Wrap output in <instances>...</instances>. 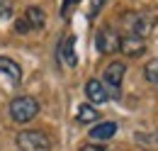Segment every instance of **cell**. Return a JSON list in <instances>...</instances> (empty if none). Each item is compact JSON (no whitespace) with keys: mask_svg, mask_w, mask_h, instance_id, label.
<instances>
[{"mask_svg":"<svg viewBox=\"0 0 158 151\" xmlns=\"http://www.w3.org/2000/svg\"><path fill=\"white\" fill-rule=\"evenodd\" d=\"M122 24L127 29V37L146 39L151 34L156 19H153V15H148V12H127V15H122Z\"/></svg>","mask_w":158,"mask_h":151,"instance_id":"cell-1","label":"cell"},{"mask_svg":"<svg viewBox=\"0 0 158 151\" xmlns=\"http://www.w3.org/2000/svg\"><path fill=\"white\" fill-rule=\"evenodd\" d=\"M39 114V102L32 97V95H20L10 102V117L17 122V124H27L32 122L34 117Z\"/></svg>","mask_w":158,"mask_h":151,"instance_id":"cell-2","label":"cell"},{"mask_svg":"<svg viewBox=\"0 0 158 151\" xmlns=\"http://www.w3.org/2000/svg\"><path fill=\"white\" fill-rule=\"evenodd\" d=\"M124 73H127V66L122 61H112L105 73H102V85L107 88V95L110 100H119L122 97V80H124Z\"/></svg>","mask_w":158,"mask_h":151,"instance_id":"cell-3","label":"cell"},{"mask_svg":"<svg viewBox=\"0 0 158 151\" xmlns=\"http://www.w3.org/2000/svg\"><path fill=\"white\" fill-rule=\"evenodd\" d=\"M17 149L20 151H51V141L44 132L27 129L17 134Z\"/></svg>","mask_w":158,"mask_h":151,"instance_id":"cell-4","label":"cell"},{"mask_svg":"<svg viewBox=\"0 0 158 151\" xmlns=\"http://www.w3.org/2000/svg\"><path fill=\"white\" fill-rule=\"evenodd\" d=\"M44 22H46L44 10L37 7V5H32V7H27L24 15L15 22V29H17V34H27V32H32V29H41Z\"/></svg>","mask_w":158,"mask_h":151,"instance_id":"cell-5","label":"cell"},{"mask_svg":"<svg viewBox=\"0 0 158 151\" xmlns=\"http://www.w3.org/2000/svg\"><path fill=\"white\" fill-rule=\"evenodd\" d=\"M119 44H122V37L114 27H100L98 34H95V46H98L100 54H114L119 51Z\"/></svg>","mask_w":158,"mask_h":151,"instance_id":"cell-6","label":"cell"},{"mask_svg":"<svg viewBox=\"0 0 158 151\" xmlns=\"http://www.w3.org/2000/svg\"><path fill=\"white\" fill-rule=\"evenodd\" d=\"M56 58H59L61 66L66 68H76L78 66V54H76V37L68 34L59 41V49H56Z\"/></svg>","mask_w":158,"mask_h":151,"instance_id":"cell-7","label":"cell"},{"mask_svg":"<svg viewBox=\"0 0 158 151\" xmlns=\"http://www.w3.org/2000/svg\"><path fill=\"white\" fill-rule=\"evenodd\" d=\"M85 95H88V100H90L93 105H102V102L110 100L107 88L102 85V80H98V78H90V80L85 83Z\"/></svg>","mask_w":158,"mask_h":151,"instance_id":"cell-8","label":"cell"},{"mask_svg":"<svg viewBox=\"0 0 158 151\" xmlns=\"http://www.w3.org/2000/svg\"><path fill=\"white\" fill-rule=\"evenodd\" d=\"M117 134V122H100L95 124L93 129H90V139H95V141H107V139H112Z\"/></svg>","mask_w":158,"mask_h":151,"instance_id":"cell-9","label":"cell"},{"mask_svg":"<svg viewBox=\"0 0 158 151\" xmlns=\"http://www.w3.org/2000/svg\"><path fill=\"white\" fill-rule=\"evenodd\" d=\"M119 51H124L127 56H141V54L146 51V46H143V39H136V37H122Z\"/></svg>","mask_w":158,"mask_h":151,"instance_id":"cell-10","label":"cell"},{"mask_svg":"<svg viewBox=\"0 0 158 151\" xmlns=\"http://www.w3.org/2000/svg\"><path fill=\"white\" fill-rule=\"evenodd\" d=\"M0 73L10 76V80H12L15 85L22 80V68L12 61V58H7V56H0Z\"/></svg>","mask_w":158,"mask_h":151,"instance_id":"cell-11","label":"cell"},{"mask_svg":"<svg viewBox=\"0 0 158 151\" xmlns=\"http://www.w3.org/2000/svg\"><path fill=\"white\" fill-rule=\"evenodd\" d=\"M98 117H100V112L93 105H80L78 112H76V119H78L80 124H90V122H95Z\"/></svg>","mask_w":158,"mask_h":151,"instance_id":"cell-12","label":"cell"},{"mask_svg":"<svg viewBox=\"0 0 158 151\" xmlns=\"http://www.w3.org/2000/svg\"><path fill=\"white\" fill-rule=\"evenodd\" d=\"M143 76H146V80H148V83L158 85V58H156V61H151V63L143 68Z\"/></svg>","mask_w":158,"mask_h":151,"instance_id":"cell-13","label":"cell"},{"mask_svg":"<svg viewBox=\"0 0 158 151\" xmlns=\"http://www.w3.org/2000/svg\"><path fill=\"white\" fill-rule=\"evenodd\" d=\"M10 15H12V2L10 0H0V22L7 19Z\"/></svg>","mask_w":158,"mask_h":151,"instance_id":"cell-14","label":"cell"},{"mask_svg":"<svg viewBox=\"0 0 158 151\" xmlns=\"http://www.w3.org/2000/svg\"><path fill=\"white\" fill-rule=\"evenodd\" d=\"M80 0H63V7H61V15H63V17H68V12H71V7H73V5H78Z\"/></svg>","mask_w":158,"mask_h":151,"instance_id":"cell-15","label":"cell"},{"mask_svg":"<svg viewBox=\"0 0 158 151\" xmlns=\"http://www.w3.org/2000/svg\"><path fill=\"white\" fill-rule=\"evenodd\" d=\"M105 0H93V10H90V17H98V12H100V5H102Z\"/></svg>","mask_w":158,"mask_h":151,"instance_id":"cell-16","label":"cell"},{"mask_svg":"<svg viewBox=\"0 0 158 151\" xmlns=\"http://www.w3.org/2000/svg\"><path fill=\"white\" fill-rule=\"evenodd\" d=\"M80 151H107L105 146H100V144H88V146H83Z\"/></svg>","mask_w":158,"mask_h":151,"instance_id":"cell-17","label":"cell"}]
</instances>
